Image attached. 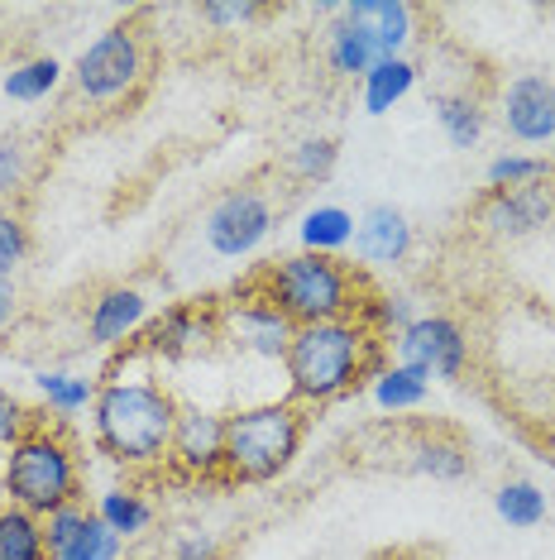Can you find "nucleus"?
<instances>
[{"mask_svg":"<svg viewBox=\"0 0 555 560\" xmlns=\"http://www.w3.org/2000/svg\"><path fill=\"white\" fill-rule=\"evenodd\" d=\"M178 398L154 378H120L106 374L92 402L96 451L125 469H158L168 465L173 427H178Z\"/></svg>","mask_w":555,"mask_h":560,"instance_id":"obj_2","label":"nucleus"},{"mask_svg":"<svg viewBox=\"0 0 555 560\" xmlns=\"http://www.w3.org/2000/svg\"><path fill=\"white\" fill-rule=\"evenodd\" d=\"M398 364L422 369L426 378H460L470 369V336L456 316H416L393 340Z\"/></svg>","mask_w":555,"mask_h":560,"instance_id":"obj_11","label":"nucleus"},{"mask_svg":"<svg viewBox=\"0 0 555 560\" xmlns=\"http://www.w3.org/2000/svg\"><path fill=\"white\" fill-rule=\"evenodd\" d=\"M15 316H20V288H15V278H0V330L15 322Z\"/></svg>","mask_w":555,"mask_h":560,"instance_id":"obj_38","label":"nucleus"},{"mask_svg":"<svg viewBox=\"0 0 555 560\" xmlns=\"http://www.w3.org/2000/svg\"><path fill=\"white\" fill-rule=\"evenodd\" d=\"M436 120L446 130L450 149H474L484 139V101L470 96V92H440L436 96Z\"/></svg>","mask_w":555,"mask_h":560,"instance_id":"obj_20","label":"nucleus"},{"mask_svg":"<svg viewBox=\"0 0 555 560\" xmlns=\"http://www.w3.org/2000/svg\"><path fill=\"white\" fill-rule=\"evenodd\" d=\"M221 340V302H173L134 336V350L149 360H187Z\"/></svg>","mask_w":555,"mask_h":560,"instance_id":"obj_8","label":"nucleus"},{"mask_svg":"<svg viewBox=\"0 0 555 560\" xmlns=\"http://www.w3.org/2000/svg\"><path fill=\"white\" fill-rule=\"evenodd\" d=\"M259 15H263V5H255V0H211V5H201V20L211 30H239V24H249Z\"/></svg>","mask_w":555,"mask_h":560,"instance_id":"obj_35","label":"nucleus"},{"mask_svg":"<svg viewBox=\"0 0 555 560\" xmlns=\"http://www.w3.org/2000/svg\"><path fill=\"white\" fill-rule=\"evenodd\" d=\"M96 517L125 541V537H139V532H149V522H154V503H149L139 489H106L96 499Z\"/></svg>","mask_w":555,"mask_h":560,"instance_id":"obj_24","label":"nucleus"},{"mask_svg":"<svg viewBox=\"0 0 555 560\" xmlns=\"http://www.w3.org/2000/svg\"><path fill=\"white\" fill-rule=\"evenodd\" d=\"M335 163H340V144L335 139H302V144L287 154V173L297 177V183H326V177L335 173Z\"/></svg>","mask_w":555,"mask_h":560,"instance_id":"obj_29","label":"nucleus"},{"mask_svg":"<svg viewBox=\"0 0 555 560\" xmlns=\"http://www.w3.org/2000/svg\"><path fill=\"white\" fill-rule=\"evenodd\" d=\"M120 546H125V541L92 513V517H86V527L78 532V537H72L68 551H58L54 560H120Z\"/></svg>","mask_w":555,"mask_h":560,"instance_id":"obj_30","label":"nucleus"},{"mask_svg":"<svg viewBox=\"0 0 555 560\" xmlns=\"http://www.w3.org/2000/svg\"><path fill=\"white\" fill-rule=\"evenodd\" d=\"M34 422H39V412H29V407H24V402L15 398V393L0 388V445L10 451V445H15V441H20Z\"/></svg>","mask_w":555,"mask_h":560,"instance_id":"obj_34","label":"nucleus"},{"mask_svg":"<svg viewBox=\"0 0 555 560\" xmlns=\"http://www.w3.org/2000/svg\"><path fill=\"white\" fill-rule=\"evenodd\" d=\"M355 240V215L345 207H311L302 215V249L307 254H340Z\"/></svg>","mask_w":555,"mask_h":560,"instance_id":"obj_22","label":"nucleus"},{"mask_svg":"<svg viewBox=\"0 0 555 560\" xmlns=\"http://www.w3.org/2000/svg\"><path fill=\"white\" fill-rule=\"evenodd\" d=\"M58 82H62V62L44 54V58H29L5 72V96L10 101H44L58 92Z\"/></svg>","mask_w":555,"mask_h":560,"instance_id":"obj_27","label":"nucleus"},{"mask_svg":"<svg viewBox=\"0 0 555 560\" xmlns=\"http://www.w3.org/2000/svg\"><path fill=\"white\" fill-rule=\"evenodd\" d=\"M221 541L211 537V532H182L178 541H173V560H221Z\"/></svg>","mask_w":555,"mask_h":560,"instance_id":"obj_37","label":"nucleus"},{"mask_svg":"<svg viewBox=\"0 0 555 560\" xmlns=\"http://www.w3.org/2000/svg\"><path fill=\"white\" fill-rule=\"evenodd\" d=\"M307 441V407L259 402L225 417V479L231 483H273L287 475Z\"/></svg>","mask_w":555,"mask_h":560,"instance_id":"obj_5","label":"nucleus"},{"mask_svg":"<svg viewBox=\"0 0 555 560\" xmlns=\"http://www.w3.org/2000/svg\"><path fill=\"white\" fill-rule=\"evenodd\" d=\"M34 384H39L44 402L54 407L58 417H72V412H82V407H92V402H96V388H101V384H92V378L62 374V369H44Z\"/></svg>","mask_w":555,"mask_h":560,"instance_id":"obj_28","label":"nucleus"},{"mask_svg":"<svg viewBox=\"0 0 555 560\" xmlns=\"http://www.w3.org/2000/svg\"><path fill=\"white\" fill-rule=\"evenodd\" d=\"M149 326V298L139 288H101L86 307V340L92 346H134V336Z\"/></svg>","mask_w":555,"mask_h":560,"instance_id":"obj_14","label":"nucleus"},{"mask_svg":"<svg viewBox=\"0 0 555 560\" xmlns=\"http://www.w3.org/2000/svg\"><path fill=\"white\" fill-rule=\"evenodd\" d=\"M24 259H29V225L20 211L0 207V278H15Z\"/></svg>","mask_w":555,"mask_h":560,"instance_id":"obj_32","label":"nucleus"},{"mask_svg":"<svg viewBox=\"0 0 555 560\" xmlns=\"http://www.w3.org/2000/svg\"><path fill=\"white\" fill-rule=\"evenodd\" d=\"M326 62H331L335 78H364V72L378 62L374 39L364 34V24H355L345 15V5H340L331 30H326Z\"/></svg>","mask_w":555,"mask_h":560,"instance_id":"obj_18","label":"nucleus"},{"mask_svg":"<svg viewBox=\"0 0 555 560\" xmlns=\"http://www.w3.org/2000/svg\"><path fill=\"white\" fill-rule=\"evenodd\" d=\"M359 82H364L359 86L364 110H369V116H388V110H393L398 101L416 86V62H408V58H378Z\"/></svg>","mask_w":555,"mask_h":560,"instance_id":"obj_19","label":"nucleus"},{"mask_svg":"<svg viewBox=\"0 0 555 560\" xmlns=\"http://www.w3.org/2000/svg\"><path fill=\"white\" fill-rule=\"evenodd\" d=\"M149 78V48L139 39L134 24H110L106 34H96L92 44L82 48L78 68H72V82H78V96L86 106H125Z\"/></svg>","mask_w":555,"mask_h":560,"instance_id":"obj_6","label":"nucleus"},{"mask_svg":"<svg viewBox=\"0 0 555 560\" xmlns=\"http://www.w3.org/2000/svg\"><path fill=\"white\" fill-rule=\"evenodd\" d=\"M355 249L359 269H383V264H402L412 254V221L388 201H374L369 211L355 221Z\"/></svg>","mask_w":555,"mask_h":560,"instance_id":"obj_15","label":"nucleus"},{"mask_svg":"<svg viewBox=\"0 0 555 560\" xmlns=\"http://www.w3.org/2000/svg\"><path fill=\"white\" fill-rule=\"evenodd\" d=\"M287 393L297 407H326L345 393H355L364 378L383 374V340L374 336L359 316H340V322L297 326L293 346L283 354Z\"/></svg>","mask_w":555,"mask_h":560,"instance_id":"obj_1","label":"nucleus"},{"mask_svg":"<svg viewBox=\"0 0 555 560\" xmlns=\"http://www.w3.org/2000/svg\"><path fill=\"white\" fill-rule=\"evenodd\" d=\"M293 336H297V326L269 298H259V292L235 288V298L221 302V340H231L235 350L259 354V360H283Z\"/></svg>","mask_w":555,"mask_h":560,"instance_id":"obj_10","label":"nucleus"},{"mask_svg":"<svg viewBox=\"0 0 555 560\" xmlns=\"http://www.w3.org/2000/svg\"><path fill=\"white\" fill-rule=\"evenodd\" d=\"M0 560H48L44 517L24 513L15 503H0Z\"/></svg>","mask_w":555,"mask_h":560,"instance_id":"obj_21","label":"nucleus"},{"mask_svg":"<svg viewBox=\"0 0 555 560\" xmlns=\"http://www.w3.org/2000/svg\"><path fill=\"white\" fill-rule=\"evenodd\" d=\"M5 503L34 517H48L68 503H82V460L68 431L54 422H34L5 455Z\"/></svg>","mask_w":555,"mask_h":560,"instance_id":"obj_4","label":"nucleus"},{"mask_svg":"<svg viewBox=\"0 0 555 560\" xmlns=\"http://www.w3.org/2000/svg\"><path fill=\"white\" fill-rule=\"evenodd\" d=\"M345 15L364 24V34L374 39L378 58H402V48L416 34V10L408 0H350Z\"/></svg>","mask_w":555,"mask_h":560,"instance_id":"obj_16","label":"nucleus"},{"mask_svg":"<svg viewBox=\"0 0 555 560\" xmlns=\"http://www.w3.org/2000/svg\"><path fill=\"white\" fill-rule=\"evenodd\" d=\"M168 469H178L182 479H197V483L225 479V417L182 402L178 427H173V445H168Z\"/></svg>","mask_w":555,"mask_h":560,"instance_id":"obj_12","label":"nucleus"},{"mask_svg":"<svg viewBox=\"0 0 555 560\" xmlns=\"http://www.w3.org/2000/svg\"><path fill=\"white\" fill-rule=\"evenodd\" d=\"M273 221H278V207L263 187H231L206 211L201 235H206L211 254H221V259H249L273 235Z\"/></svg>","mask_w":555,"mask_h":560,"instance_id":"obj_7","label":"nucleus"},{"mask_svg":"<svg viewBox=\"0 0 555 560\" xmlns=\"http://www.w3.org/2000/svg\"><path fill=\"white\" fill-rule=\"evenodd\" d=\"M503 125L517 144H551L555 139V82L522 72L503 86Z\"/></svg>","mask_w":555,"mask_h":560,"instance_id":"obj_13","label":"nucleus"},{"mask_svg":"<svg viewBox=\"0 0 555 560\" xmlns=\"http://www.w3.org/2000/svg\"><path fill=\"white\" fill-rule=\"evenodd\" d=\"M551 215H555V177H541V183L527 187H488L474 201V225L494 240L536 235L551 225Z\"/></svg>","mask_w":555,"mask_h":560,"instance_id":"obj_9","label":"nucleus"},{"mask_svg":"<svg viewBox=\"0 0 555 560\" xmlns=\"http://www.w3.org/2000/svg\"><path fill=\"white\" fill-rule=\"evenodd\" d=\"M494 513L517 532H532V527L546 522L551 503H546V493H541L532 479H508V483H498V493H494Z\"/></svg>","mask_w":555,"mask_h":560,"instance_id":"obj_23","label":"nucleus"},{"mask_svg":"<svg viewBox=\"0 0 555 560\" xmlns=\"http://www.w3.org/2000/svg\"><path fill=\"white\" fill-rule=\"evenodd\" d=\"M24 187V149L15 139H0V201H10Z\"/></svg>","mask_w":555,"mask_h":560,"instance_id":"obj_36","label":"nucleus"},{"mask_svg":"<svg viewBox=\"0 0 555 560\" xmlns=\"http://www.w3.org/2000/svg\"><path fill=\"white\" fill-rule=\"evenodd\" d=\"M541 177H555V168L532 154H498L488 163V187H527V183H541Z\"/></svg>","mask_w":555,"mask_h":560,"instance_id":"obj_31","label":"nucleus"},{"mask_svg":"<svg viewBox=\"0 0 555 560\" xmlns=\"http://www.w3.org/2000/svg\"><path fill=\"white\" fill-rule=\"evenodd\" d=\"M359 322L374 330L378 340H398L402 330H408L416 322V312H412V298L408 292H369V302L359 307Z\"/></svg>","mask_w":555,"mask_h":560,"instance_id":"obj_26","label":"nucleus"},{"mask_svg":"<svg viewBox=\"0 0 555 560\" xmlns=\"http://www.w3.org/2000/svg\"><path fill=\"white\" fill-rule=\"evenodd\" d=\"M86 508L82 503H68V508H58V513H48L44 517V546H48V560H54L58 551H68L72 546V537H78V532L86 527Z\"/></svg>","mask_w":555,"mask_h":560,"instance_id":"obj_33","label":"nucleus"},{"mask_svg":"<svg viewBox=\"0 0 555 560\" xmlns=\"http://www.w3.org/2000/svg\"><path fill=\"white\" fill-rule=\"evenodd\" d=\"M426 393H432V378L408 364H388L383 374L374 378V402L383 407V412H412V407L426 402Z\"/></svg>","mask_w":555,"mask_h":560,"instance_id":"obj_25","label":"nucleus"},{"mask_svg":"<svg viewBox=\"0 0 555 560\" xmlns=\"http://www.w3.org/2000/svg\"><path fill=\"white\" fill-rule=\"evenodd\" d=\"M249 292L269 298L293 326H317V322H340V316H359L369 302V278L359 264H345L340 254H287L245 283Z\"/></svg>","mask_w":555,"mask_h":560,"instance_id":"obj_3","label":"nucleus"},{"mask_svg":"<svg viewBox=\"0 0 555 560\" xmlns=\"http://www.w3.org/2000/svg\"><path fill=\"white\" fill-rule=\"evenodd\" d=\"M408 465L416 475L456 483V479L470 475V445H464L450 427H426V431H416L412 445H408Z\"/></svg>","mask_w":555,"mask_h":560,"instance_id":"obj_17","label":"nucleus"}]
</instances>
